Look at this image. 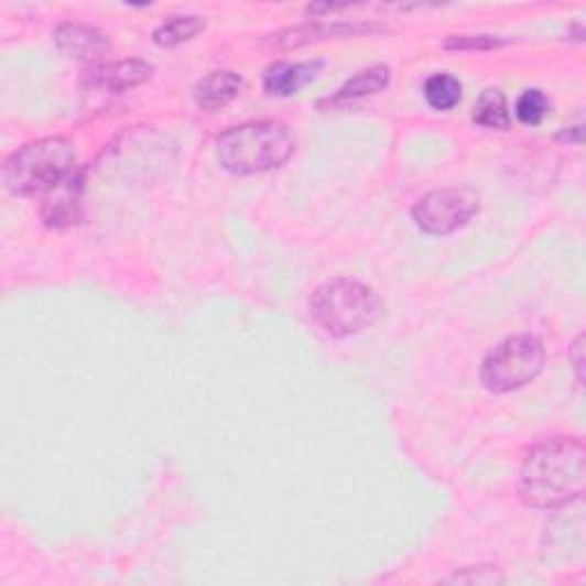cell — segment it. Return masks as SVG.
I'll use <instances>...</instances> for the list:
<instances>
[{
  "instance_id": "6da1fadb",
  "label": "cell",
  "mask_w": 586,
  "mask_h": 586,
  "mask_svg": "<svg viewBox=\"0 0 586 586\" xmlns=\"http://www.w3.org/2000/svg\"><path fill=\"white\" fill-rule=\"evenodd\" d=\"M586 484V447L579 437H556L527 454L520 495L527 507L556 509L579 500Z\"/></svg>"
},
{
  "instance_id": "7a4b0ae2",
  "label": "cell",
  "mask_w": 586,
  "mask_h": 586,
  "mask_svg": "<svg viewBox=\"0 0 586 586\" xmlns=\"http://www.w3.org/2000/svg\"><path fill=\"white\" fill-rule=\"evenodd\" d=\"M296 150V135L282 122H250L218 138V163L239 177L261 174L286 163Z\"/></svg>"
},
{
  "instance_id": "3957f363",
  "label": "cell",
  "mask_w": 586,
  "mask_h": 586,
  "mask_svg": "<svg viewBox=\"0 0 586 586\" xmlns=\"http://www.w3.org/2000/svg\"><path fill=\"white\" fill-rule=\"evenodd\" d=\"M76 172V150L67 138H42L14 152L3 167V182L14 195L46 193Z\"/></svg>"
},
{
  "instance_id": "277c9868",
  "label": "cell",
  "mask_w": 586,
  "mask_h": 586,
  "mask_svg": "<svg viewBox=\"0 0 586 586\" xmlns=\"http://www.w3.org/2000/svg\"><path fill=\"white\" fill-rule=\"evenodd\" d=\"M310 312L333 337H348L373 324L380 314V299L362 282L330 280L312 293Z\"/></svg>"
},
{
  "instance_id": "5b68a950",
  "label": "cell",
  "mask_w": 586,
  "mask_h": 586,
  "mask_svg": "<svg viewBox=\"0 0 586 586\" xmlns=\"http://www.w3.org/2000/svg\"><path fill=\"white\" fill-rule=\"evenodd\" d=\"M545 348L539 337L520 335L492 348L481 365V380L486 390L495 394L513 392L543 371Z\"/></svg>"
},
{
  "instance_id": "8992f818",
  "label": "cell",
  "mask_w": 586,
  "mask_h": 586,
  "mask_svg": "<svg viewBox=\"0 0 586 586\" xmlns=\"http://www.w3.org/2000/svg\"><path fill=\"white\" fill-rule=\"evenodd\" d=\"M477 211H479V199L475 193L443 188L422 197L415 204L413 218L417 227L424 229L426 234H437V237H443V234H452L470 223Z\"/></svg>"
},
{
  "instance_id": "52a82bcc",
  "label": "cell",
  "mask_w": 586,
  "mask_h": 586,
  "mask_svg": "<svg viewBox=\"0 0 586 586\" xmlns=\"http://www.w3.org/2000/svg\"><path fill=\"white\" fill-rule=\"evenodd\" d=\"M55 44L65 55L83 63H97L110 53V40L85 23H63L55 31Z\"/></svg>"
},
{
  "instance_id": "ba28073f",
  "label": "cell",
  "mask_w": 586,
  "mask_h": 586,
  "mask_svg": "<svg viewBox=\"0 0 586 586\" xmlns=\"http://www.w3.org/2000/svg\"><path fill=\"white\" fill-rule=\"evenodd\" d=\"M80 195H83V177L72 172L69 177L57 182L46 191L42 216L51 227H67L80 216Z\"/></svg>"
},
{
  "instance_id": "9c48e42d",
  "label": "cell",
  "mask_w": 586,
  "mask_h": 586,
  "mask_svg": "<svg viewBox=\"0 0 586 586\" xmlns=\"http://www.w3.org/2000/svg\"><path fill=\"white\" fill-rule=\"evenodd\" d=\"M324 69V63L312 61V63H278L267 69L263 74V90L271 97H291L299 95L303 87H307L312 80Z\"/></svg>"
},
{
  "instance_id": "30bf717a",
  "label": "cell",
  "mask_w": 586,
  "mask_h": 586,
  "mask_svg": "<svg viewBox=\"0 0 586 586\" xmlns=\"http://www.w3.org/2000/svg\"><path fill=\"white\" fill-rule=\"evenodd\" d=\"M154 67L142 61H124L97 67L90 74V83L95 87H101L106 93H127L131 87H138L152 78Z\"/></svg>"
},
{
  "instance_id": "8fae6325",
  "label": "cell",
  "mask_w": 586,
  "mask_h": 586,
  "mask_svg": "<svg viewBox=\"0 0 586 586\" xmlns=\"http://www.w3.org/2000/svg\"><path fill=\"white\" fill-rule=\"evenodd\" d=\"M243 90V78L234 72H214L195 85V104L202 110H220L237 99Z\"/></svg>"
},
{
  "instance_id": "7c38bea8",
  "label": "cell",
  "mask_w": 586,
  "mask_h": 586,
  "mask_svg": "<svg viewBox=\"0 0 586 586\" xmlns=\"http://www.w3.org/2000/svg\"><path fill=\"white\" fill-rule=\"evenodd\" d=\"M390 83V69L386 65H376V67H369L365 72H360L358 76H354L350 80H346L337 95L333 99H328L333 106L335 104H350V101H358V99H365V97H371L380 90H386Z\"/></svg>"
},
{
  "instance_id": "4fadbf2b",
  "label": "cell",
  "mask_w": 586,
  "mask_h": 586,
  "mask_svg": "<svg viewBox=\"0 0 586 586\" xmlns=\"http://www.w3.org/2000/svg\"><path fill=\"white\" fill-rule=\"evenodd\" d=\"M204 31V19L197 14H184V17H172L165 23H161L154 31V42L163 48L180 46L195 35Z\"/></svg>"
},
{
  "instance_id": "5bb4252c",
  "label": "cell",
  "mask_w": 586,
  "mask_h": 586,
  "mask_svg": "<svg viewBox=\"0 0 586 586\" xmlns=\"http://www.w3.org/2000/svg\"><path fill=\"white\" fill-rule=\"evenodd\" d=\"M473 120L486 129H500V131L509 129L511 112L507 97L500 90H486L475 106Z\"/></svg>"
},
{
  "instance_id": "9a60e30c",
  "label": "cell",
  "mask_w": 586,
  "mask_h": 586,
  "mask_svg": "<svg viewBox=\"0 0 586 586\" xmlns=\"http://www.w3.org/2000/svg\"><path fill=\"white\" fill-rule=\"evenodd\" d=\"M360 31H369V28L362 25H301V28H293V31H284L280 35H275V44L280 46H301L314 40H326V37H335V35H354Z\"/></svg>"
},
{
  "instance_id": "2e32d148",
  "label": "cell",
  "mask_w": 586,
  "mask_h": 586,
  "mask_svg": "<svg viewBox=\"0 0 586 586\" xmlns=\"http://www.w3.org/2000/svg\"><path fill=\"white\" fill-rule=\"evenodd\" d=\"M424 97L433 110L447 112L460 104L463 85L452 74H435L424 85Z\"/></svg>"
},
{
  "instance_id": "e0dca14e",
  "label": "cell",
  "mask_w": 586,
  "mask_h": 586,
  "mask_svg": "<svg viewBox=\"0 0 586 586\" xmlns=\"http://www.w3.org/2000/svg\"><path fill=\"white\" fill-rule=\"evenodd\" d=\"M518 120L527 127H536L547 115V97L541 90H524L516 106Z\"/></svg>"
},
{
  "instance_id": "ac0fdd59",
  "label": "cell",
  "mask_w": 586,
  "mask_h": 586,
  "mask_svg": "<svg viewBox=\"0 0 586 586\" xmlns=\"http://www.w3.org/2000/svg\"><path fill=\"white\" fill-rule=\"evenodd\" d=\"M504 44L500 37H492V35H458L447 40V48L452 51H470V48H495Z\"/></svg>"
},
{
  "instance_id": "d6986e66",
  "label": "cell",
  "mask_w": 586,
  "mask_h": 586,
  "mask_svg": "<svg viewBox=\"0 0 586 586\" xmlns=\"http://www.w3.org/2000/svg\"><path fill=\"white\" fill-rule=\"evenodd\" d=\"M582 341H584V337L579 335L577 339H575V344H573V362H575V369H577V376H579V380H582V367H584V362H582Z\"/></svg>"
}]
</instances>
